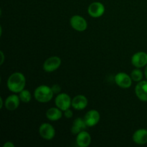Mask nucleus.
<instances>
[{
  "instance_id": "f8f14e48",
  "label": "nucleus",
  "mask_w": 147,
  "mask_h": 147,
  "mask_svg": "<svg viewBox=\"0 0 147 147\" xmlns=\"http://www.w3.org/2000/svg\"><path fill=\"white\" fill-rule=\"evenodd\" d=\"M76 143L78 146L80 147H87L91 143L90 135L86 131L80 132L76 138Z\"/></svg>"
},
{
  "instance_id": "412c9836",
  "label": "nucleus",
  "mask_w": 147,
  "mask_h": 147,
  "mask_svg": "<svg viewBox=\"0 0 147 147\" xmlns=\"http://www.w3.org/2000/svg\"><path fill=\"white\" fill-rule=\"evenodd\" d=\"M64 115L65 116V118H67V119H71L73 116V113L70 109H67V110L65 111Z\"/></svg>"
},
{
  "instance_id": "dca6fc26",
  "label": "nucleus",
  "mask_w": 147,
  "mask_h": 147,
  "mask_svg": "<svg viewBox=\"0 0 147 147\" xmlns=\"http://www.w3.org/2000/svg\"><path fill=\"white\" fill-rule=\"evenodd\" d=\"M87 126H88L84 119H82L80 118H77L73 121V126H72L71 128V132L73 134H78L80 132L86 130Z\"/></svg>"
},
{
  "instance_id": "5701e85b",
  "label": "nucleus",
  "mask_w": 147,
  "mask_h": 147,
  "mask_svg": "<svg viewBox=\"0 0 147 147\" xmlns=\"http://www.w3.org/2000/svg\"><path fill=\"white\" fill-rule=\"evenodd\" d=\"M1 63H0V64L2 65L3 62H4V54H3L2 51H1Z\"/></svg>"
},
{
  "instance_id": "b1692460",
  "label": "nucleus",
  "mask_w": 147,
  "mask_h": 147,
  "mask_svg": "<svg viewBox=\"0 0 147 147\" xmlns=\"http://www.w3.org/2000/svg\"><path fill=\"white\" fill-rule=\"evenodd\" d=\"M0 103H1V106H0V108H2L3 106V100H2V98H0Z\"/></svg>"
},
{
  "instance_id": "aec40b11",
  "label": "nucleus",
  "mask_w": 147,
  "mask_h": 147,
  "mask_svg": "<svg viewBox=\"0 0 147 147\" xmlns=\"http://www.w3.org/2000/svg\"><path fill=\"white\" fill-rule=\"evenodd\" d=\"M52 90H53V93L54 94H57V93H59L61 90V88L59 85L55 84V85H53V87H52Z\"/></svg>"
},
{
  "instance_id": "6ab92c4d",
  "label": "nucleus",
  "mask_w": 147,
  "mask_h": 147,
  "mask_svg": "<svg viewBox=\"0 0 147 147\" xmlns=\"http://www.w3.org/2000/svg\"><path fill=\"white\" fill-rule=\"evenodd\" d=\"M19 97H20V100L22 101L23 103H29L30 101V100H31L32 96L28 90H23L20 93Z\"/></svg>"
},
{
  "instance_id": "0eeeda50",
  "label": "nucleus",
  "mask_w": 147,
  "mask_h": 147,
  "mask_svg": "<svg viewBox=\"0 0 147 147\" xmlns=\"http://www.w3.org/2000/svg\"><path fill=\"white\" fill-rule=\"evenodd\" d=\"M105 7L102 3L96 1L93 2L89 5L88 9V12L89 15L94 18H98L100 17L104 14Z\"/></svg>"
},
{
  "instance_id": "f03ea898",
  "label": "nucleus",
  "mask_w": 147,
  "mask_h": 147,
  "mask_svg": "<svg viewBox=\"0 0 147 147\" xmlns=\"http://www.w3.org/2000/svg\"><path fill=\"white\" fill-rule=\"evenodd\" d=\"M52 88L47 86H40L35 89L34 93V98L40 103H47L50 101L53 97Z\"/></svg>"
},
{
  "instance_id": "4468645a",
  "label": "nucleus",
  "mask_w": 147,
  "mask_h": 147,
  "mask_svg": "<svg viewBox=\"0 0 147 147\" xmlns=\"http://www.w3.org/2000/svg\"><path fill=\"white\" fill-rule=\"evenodd\" d=\"M133 140L136 144L143 145L147 143V130L146 129H139L136 131L133 135Z\"/></svg>"
},
{
  "instance_id": "39448f33",
  "label": "nucleus",
  "mask_w": 147,
  "mask_h": 147,
  "mask_svg": "<svg viewBox=\"0 0 147 147\" xmlns=\"http://www.w3.org/2000/svg\"><path fill=\"white\" fill-rule=\"evenodd\" d=\"M70 25L76 31L83 32L87 29L86 20L80 15H74L70 19Z\"/></svg>"
},
{
  "instance_id": "1a4fd4ad",
  "label": "nucleus",
  "mask_w": 147,
  "mask_h": 147,
  "mask_svg": "<svg viewBox=\"0 0 147 147\" xmlns=\"http://www.w3.org/2000/svg\"><path fill=\"white\" fill-rule=\"evenodd\" d=\"M131 63L136 68H141L147 65V53L139 52L132 56Z\"/></svg>"
},
{
  "instance_id": "4be33fe9",
  "label": "nucleus",
  "mask_w": 147,
  "mask_h": 147,
  "mask_svg": "<svg viewBox=\"0 0 147 147\" xmlns=\"http://www.w3.org/2000/svg\"><path fill=\"white\" fill-rule=\"evenodd\" d=\"M3 147H14V144L11 142H7L4 144Z\"/></svg>"
},
{
  "instance_id": "6e6552de",
  "label": "nucleus",
  "mask_w": 147,
  "mask_h": 147,
  "mask_svg": "<svg viewBox=\"0 0 147 147\" xmlns=\"http://www.w3.org/2000/svg\"><path fill=\"white\" fill-rule=\"evenodd\" d=\"M115 82L122 88H129L131 86L132 79L131 76L124 73H119L115 76Z\"/></svg>"
},
{
  "instance_id": "ddd939ff",
  "label": "nucleus",
  "mask_w": 147,
  "mask_h": 147,
  "mask_svg": "<svg viewBox=\"0 0 147 147\" xmlns=\"http://www.w3.org/2000/svg\"><path fill=\"white\" fill-rule=\"evenodd\" d=\"M88 105V99L83 95H78L72 100V106L76 110H83Z\"/></svg>"
},
{
  "instance_id": "f3484780",
  "label": "nucleus",
  "mask_w": 147,
  "mask_h": 147,
  "mask_svg": "<svg viewBox=\"0 0 147 147\" xmlns=\"http://www.w3.org/2000/svg\"><path fill=\"white\" fill-rule=\"evenodd\" d=\"M46 116L47 119L52 121L60 120L63 116L62 110L58 108H50L46 112Z\"/></svg>"
},
{
  "instance_id": "393cba45",
  "label": "nucleus",
  "mask_w": 147,
  "mask_h": 147,
  "mask_svg": "<svg viewBox=\"0 0 147 147\" xmlns=\"http://www.w3.org/2000/svg\"><path fill=\"white\" fill-rule=\"evenodd\" d=\"M144 74H145V77H146V78L147 79V66L146 67V68H145Z\"/></svg>"
},
{
  "instance_id": "a211bd4d",
  "label": "nucleus",
  "mask_w": 147,
  "mask_h": 147,
  "mask_svg": "<svg viewBox=\"0 0 147 147\" xmlns=\"http://www.w3.org/2000/svg\"><path fill=\"white\" fill-rule=\"evenodd\" d=\"M131 78L134 81L140 82L143 78V73L139 68L134 69L131 73Z\"/></svg>"
},
{
  "instance_id": "f257e3e1",
  "label": "nucleus",
  "mask_w": 147,
  "mask_h": 147,
  "mask_svg": "<svg viewBox=\"0 0 147 147\" xmlns=\"http://www.w3.org/2000/svg\"><path fill=\"white\" fill-rule=\"evenodd\" d=\"M25 84V77L21 73H12L7 80V87L13 93H20L24 90Z\"/></svg>"
},
{
  "instance_id": "423d86ee",
  "label": "nucleus",
  "mask_w": 147,
  "mask_h": 147,
  "mask_svg": "<svg viewBox=\"0 0 147 147\" xmlns=\"http://www.w3.org/2000/svg\"><path fill=\"white\" fill-rule=\"evenodd\" d=\"M61 65V60L59 57L57 56H53V57H49L48 59L45 61L43 64V69L45 71L53 72L57 70Z\"/></svg>"
},
{
  "instance_id": "2eb2a0df",
  "label": "nucleus",
  "mask_w": 147,
  "mask_h": 147,
  "mask_svg": "<svg viewBox=\"0 0 147 147\" xmlns=\"http://www.w3.org/2000/svg\"><path fill=\"white\" fill-rule=\"evenodd\" d=\"M20 97L17 95H11L8 96L5 100V107L9 111H14L18 108L20 105Z\"/></svg>"
},
{
  "instance_id": "20e7f679",
  "label": "nucleus",
  "mask_w": 147,
  "mask_h": 147,
  "mask_svg": "<svg viewBox=\"0 0 147 147\" xmlns=\"http://www.w3.org/2000/svg\"><path fill=\"white\" fill-rule=\"evenodd\" d=\"M39 134L40 136L46 140H51L55 135V131L54 127L51 124L47 123H44L40 126Z\"/></svg>"
},
{
  "instance_id": "7ed1b4c3",
  "label": "nucleus",
  "mask_w": 147,
  "mask_h": 147,
  "mask_svg": "<svg viewBox=\"0 0 147 147\" xmlns=\"http://www.w3.org/2000/svg\"><path fill=\"white\" fill-rule=\"evenodd\" d=\"M55 102L56 106L64 111L70 109V106H72V100L67 93H60L57 95Z\"/></svg>"
},
{
  "instance_id": "9d476101",
  "label": "nucleus",
  "mask_w": 147,
  "mask_h": 147,
  "mask_svg": "<svg viewBox=\"0 0 147 147\" xmlns=\"http://www.w3.org/2000/svg\"><path fill=\"white\" fill-rule=\"evenodd\" d=\"M135 93L139 100L147 101V80H141L135 88Z\"/></svg>"
},
{
  "instance_id": "9b49d317",
  "label": "nucleus",
  "mask_w": 147,
  "mask_h": 147,
  "mask_svg": "<svg viewBox=\"0 0 147 147\" xmlns=\"http://www.w3.org/2000/svg\"><path fill=\"white\" fill-rule=\"evenodd\" d=\"M100 114L96 110H90L85 115L84 120L86 124L89 127L94 126L97 124L100 121Z\"/></svg>"
}]
</instances>
